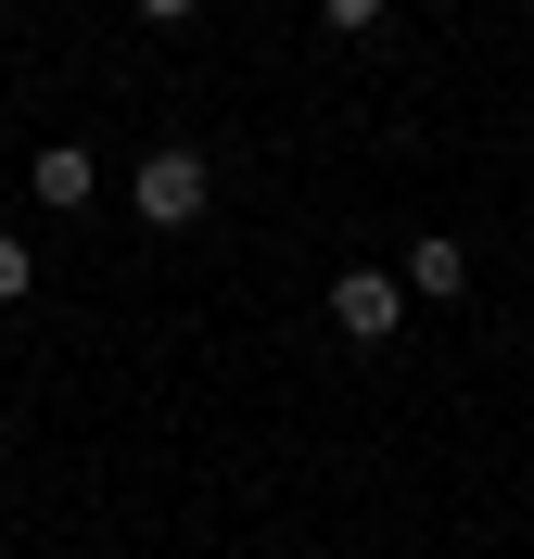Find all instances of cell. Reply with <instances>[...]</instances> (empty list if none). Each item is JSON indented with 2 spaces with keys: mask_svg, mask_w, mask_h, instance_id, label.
Instances as JSON below:
<instances>
[{
  "mask_svg": "<svg viewBox=\"0 0 534 559\" xmlns=\"http://www.w3.org/2000/svg\"><path fill=\"white\" fill-rule=\"evenodd\" d=\"M128 204H141L153 229H191V216L216 204V166L191 153V140H153V153H141V178H128Z\"/></svg>",
  "mask_w": 534,
  "mask_h": 559,
  "instance_id": "obj_1",
  "label": "cell"
},
{
  "mask_svg": "<svg viewBox=\"0 0 534 559\" xmlns=\"http://www.w3.org/2000/svg\"><path fill=\"white\" fill-rule=\"evenodd\" d=\"M331 318H344V344H394L407 331V280L394 267H344L331 280Z\"/></svg>",
  "mask_w": 534,
  "mask_h": 559,
  "instance_id": "obj_2",
  "label": "cell"
},
{
  "mask_svg": "<svg viewBox=\"0 0 534 559\" xmlns=\"http://www.w3.org/2000/svg\"><path fill=\"white\" fill-rule=\"evenodd\" d=\"M38 204H51V216H76V204H90V191H103V166H90V153H76V140H51V153H38Z\"/></svg>",
  "mask_w": 534,
  "mask_h": 559,
  "instance_id": "obj_3",
  "label": "cell"
},
{
  "mask_svg": "<svg viewBox=\"0 0 534 559\" xmlns=\"http://www.w3.org/2000/svg\"><path fill=\"white\" fill-rule=\"evenodd\" d=\"M394 280H407L420 306H459V293H471V254H459V242H407V267H394Z\"/></svg>",
  "mask_w": 534,
  "mask_h": 559,
  "instance_id": "obj_4",
  "label": "cell"
},
{
  "mask_svg": "<svg viewBox=\"0 0 534 559\" xmlns=\"http://www.w3.org/2000/svg\"><path fill=\"white\" fill-rule=\"evenodd\" d=\"M26 280H38V267H26V242L0 229V306H26Z\"/></svg>",
  "mask_w": 534,
  "mask_h": 559,
  "instance_id": "obj_5",
  "label": "cell"
},
{
  "mask_svg": "<svg viewBox=\"0 0 534 559\" xmlns=\"http://www.w3.org/2000/svg\"><path fill=\"white\" fill-rule=\"evenodd\" d=\"M319 13H331V26H382L394 0H319Z\"/></svg>",
  "mask_w": 534,
  "mask_h": 559,
  "instance_id": "obj_6",
  "label": "cell"
},
{
  "mask_svg": "<svg viewBox=\"0 0 534 559\" xmlns=\"http://www.w3.org/2000/svg\"><path fill=\"white\" fill-rule=\"evenodd\" d=\"M141 13H153V26H191V0H141Z\"/></svg>",
  "mask_w": 534,
  "mask_h": 559,
  "instance_id": "obj_7",
  "label": "cell"
}]
</instances>
